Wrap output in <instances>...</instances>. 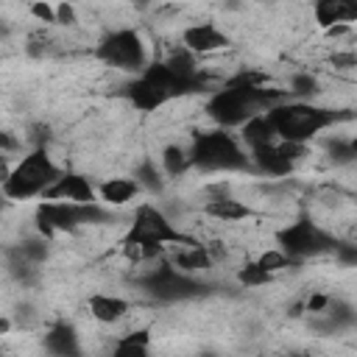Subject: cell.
Returning a JSON list of instances; mask_svg holds the SVG:
<instances>
[{"instance_id":"obj_1","label":"cell","mask_w":357,"mask_h":357,"mask_svg":"<svg viewBox=\"0 0 357 357\" xmlns=\"http://www.w3.org/2000/svg\"><path fill=\"white\" fill-rule=\"evenodd\" d=\"M265 114L276 131V139L301 142V145H307L312 137H318L321 131H326L337 120V114L332 109L315 106L310 100H290V103L284 100V103L268 109Z\"/></svg>"},{"instance_id":"obj_2","label":"cell","mask_w":357,"mask_h":357,"mask_svg":"<svg viewBox=\"0 0 357 357\" xmlns=\"http://www.w3.org/2000/svg\"><path fill=\"white\" fill-rule=\"evenodd\" d=\"M59 176H61V170L53 165V159L47 156V151L45 148H33L3 178V192L11 201H28L33 195H45V190Z\"/></svg>"},{"instance_id":"obj_3","label":"cell","mask_w":357,"mask_h":357,"mask_svg":"<svg viewBox=\"0 0 357 357\" xmlns=\"http://www.w3.org/2000/svg\"><path fill=\"white\" fill-rule=\"evenodd\" d=\"M192 165L212 173V170H243L248 165V156L243 153L240 142L226 128H212L195 134L190 145Z\"/></svg>"},{"instance_id":"obj_4","label":"cell","mask_w":357,"mask_h":357,"mask_svg":"<svg viewBox=\"0 0 357 357\" xmlns=\"http://www.w3.org/2000/svg\"><path fill=\"white\" fill-rule=\"evenodd\" d=\"M95 53L100 61H106L109 67H117L123 73H139L142 75L145 67L151 64L145 42L134 28H117V31L106 33Z\"/></svg>"},{"instance_id":"obj_5","label":"cell","mask_w":357,"mask_h":357,"mask_svg":"<svg viewBox=\"0 0 357 357\" xmlns=\"http://www.w3.org/2000/svg\"><path fill=\"white\" fill-rule=\"evenodd\" d=\"M276 243L279 248L290 257V259H307V257H318L326 251H335L337 240L332 234H326L318 223H312L310 218H298L287 226H282L276 231Z\"/></svg>"},{"instance_id":"obj_6","label":"cell","mask_w":357,"mask_h":357,"mask_svg":"<svg viewBox=\"0 0 357 357\" xmlns=\"http://www.w3.org/2000/svg\"><path fill=\"white\" fill-rule=\"evenodd\" d=\"M128 234H137V237H151V240H159L165 245H190V243H198L192 237H187L181 229H176V223L156 206V204H137L134 206V218H131V229Z\"/></svg>"},{"instance_id":"obj_7","label":"cell","mask_w":357,"mask_h":357,"mask_svg":"<svg viewBox=\"0 0 357 357\" xmlns=\"http://www.w3.org/2000/svg\"><path fill=\"white\" fill-rule=\"evenodd\" d=\"M81 226V215H78V204H67V201H42L36 206V229L39 234L47 240L59 231H75Z\"/></svg>"},{"instance_id":"obj_8","label":"cell","mask_w":357,"mask_h":357,"mask_svg":"<svg viewBox=\"0 0 357 357\" xmlns=\"http://www.w3.org/2000/svg\"><path fill=\"white\" fill-rule=\"evenodd\" d=\"M45 201H67V204H95L98 190L81 173H61L42 195Z\"/></svg>"},{"instance_id":"obj_9","label":"cell","mask_w":357,"mask_h":357,"mask_svg":"<svg viewBox=\"0 0 357 357\" xmlns=\"http://www.w3.org/2000/svg\"><path fill=\"white\" fill-rule=\"evenodd\" d=\"M181 47H187L192 56H209L229 47V36L212 25V22H192L181 31Z\"/></svg>"},{"instance_id":"obj_10","label":"cell","mask_w":357,"mask_h":357,"mask_svg":"<svg viewBox=\"0 0 357 357\" xmlns=\"http://www.w3.org/2000/svg\"><path fill=\"white\" fill-rule=\"evenodd\" d=\"M315 25L329 31L332 25H354L357 22V0H318L312 6Z\"/></svg>"},{"instance_id":"obj_11","label":"cell","mask_w":357,"mask_h":357,"mask_svg":"<svg viewBox=\"0 0 357 357\" xmlns=\"http://www.w3.org/2000/svg\"><path fill=\"white\" fill-rule=\"evenodd\" d=\"M86 310H89V315L98 321V324H120V321H126L128 318V301L126 298H120V296H112V293H95V296H89V301H86Z\"/></svg>"},{"instance_id":"obj_12","label":"cell","mask_w":357,"mask_h":357,"mask_svg":"<svg viewBox=\"0 0 357 357\" xmlns=\"http://www.w3.org/2000/svg\"><path fill=\"white\" fill-rule=\"evenodd\" d=\"M248 162H251L259 173H265V176H290V173H293V162H287V159L282 156V151H279L276 142L251 148Z\"/></svg>"},{"instance_id":"obj_13","label":"cell","mask_w":357,"mask_h":357,"mask_svg":"<svg viewBox=\"0 0 357 357\" xmlns=\"http://www.w3.org/2000/svg\"><path fill=\"white\" fill-rule=\"evenodd\" d=\"M167 257H170V262H173L181 273H195V271H204V268H209V265L215 262L212 254H209V248L201 245V243L173 245V251H170Z\"/></svg>"},{"instance_id":"obj_14","label":"cell","mask_w":357,"mask_h":357,"mask_svg":"<svg viewBox=\"0 0 357 357\" xmlns=\"http://www.w3.org/2000/svg\"><path fill=\"white\" fill-rule=\"evenodd\" d=\"M45 349L53 357H81V343L73 326L67 324H56L45 332Z\"/></svg>"},{"instance_id":"obj_15","label":"cell","mask_w":357,"mask_h":357,"mask_svg":"<svg viewBox=\"0 0 357 357\" xmlns=\"http://www.w3.org/2000/svg\"><path fill=\"white\" fill-rule=\"evenodd\" d=\"M137 192H139V184L134 178H120V176L106 178L98 187V198L103 206H126L131 204V198H137Z\"/></svg>"},{"instance_id":"obj_16","label":"cell","mask_w":357,"mask_h":357,"mask_svg":"<svg viewBox=\"0 0 357 357\" xmlns=\"http://www.w3.org/2000/svg\"><path fill=\"white\" fill-rule=\"evenodd\" d=\"M204 215L215 218V220H223V223H237V220H245L251 218V206L234 195H226V198H212L204 204Z\"/></svg>"},{"instance_id":"obj_17","label":"cell","mask_w":357,"mask_h":357,"mask_svg":"<svg viewBox=\"0 0 357 357\" xmlns=\"http://www.w3.org/2000/svg\"><path fill=\"white\" fill-rule=\"evenodd\" d=\"M128 100H131L139 112H156V109H162L170 98H167V92L156 89V86L148 84L145 78H137V81L128 84Z\"/></svg>"},{"instance_id":"obj_18","label":"cell","mask_w":357,"mask_h":357,"mask_svg":"<svg viewBox=\"0 0 357 357\" xmlns=\"http://www.w3.org/2000/svg\"><path fill=\"white\" fill-rule=\"evenodd\" d=\"M240 139L248 145V151H251V148H259V145L279 142V139H276V131H273V126H271V120H268L265 112H262V114H254L251 120H245V123L240 126Z\"/></svg>"},{"instance_id":"obj_19","label":"cell","mask_w":357,"mask_h":357,"mask_svg":"<svg viewBox=\"0 0 357 357\" xmlns=\"http://www.w3.org/2000/svg\"><path fill=\"white\" fill-rule=\"evenodd\" d=\"M190 165H192L190 148H184V145H167V148L162 151V170H165L167 176L178 178V176L187 173Z\"/></svg>"},{"instance_id":"obj_20","label":"cell","mask_w":357,"mask_h":357,"mask_svg":"<svg viewBox=\"0 0 357 357\" xmlns=\"http://www.w3.org/2000/svg\"><path fill=\"white\" fill-rule=\"evenodd\" d=\"M324 151H326V159H329L332 165H337V167L357 162V139L335 137V139H326V142H324Z\"/></svg>"},{"instance_id":"obj_21","label":"cell","mask_w":357,"mask_h":357,"mask_svg":"<svg viewBox=\"0 0 357 357\" xmlns=\"http://www.w3.org/2000/svg\"><path fill=\"white\" fill-rule=\"evenodd\" d=\"M237 282L243 287H265L273 282V273H268L257 259H245L240 268H237Z\"/></svg>"},{"instance_id":"obj_22","label":"cell","mask_w":357,"mask_h":357,"mask_svg":"<svg viewBox=\"0 0 357 357\" xmlns=\"http://www.w3.org/2000/svg\"><path fill=\"white\" fill-rule=\"evenodd\" d=\"M290 89V95L296 98V100H307V98H312L315 92H318V81H315V75H310V73H296V75H290V84H287Z\"/></svg>"},{"instance_id":"obj_23","label":"cell","mask_w":357,"mask_h":357,"mask_svg":"<svg viewBox=\"0 0 357 357\" xmlns=\"http://www.w3.org/2000/svg\"><path fill=\"white\" fill-rule=\"evenodd\" d=\"M257 262H259V265H262L268 273H279V271L290 268V262H293V259H290V257H287V254H284V251L276 245V248H265V251L257 257Z\"/></svg>"},{"instance_id":"obj_24","label":"cell","mask_w":357,"mask_h":357,"mask_svg":"<svg viewBox=\"0 0 357 357\" xmlns=\"http://www.w3.org/2000/svg\"><path fill=\"white\" fill-rule=\"evenodd\" d=\"M134 181L139 184V190H142V187L151 190V192H159V190H162V176H159V170H156L151 162H142V165L137 167Z\"/></svg>"},{"instance_id":"obj_25","label":"cell","mask_w":357,"mask_h":357,"mask_svg":"<svg viewBox=\"0 0 357 357\" xmlns=\"http://www.w3.org/2000/svg\"><path fill=\"white\" fill-rule=\"evenodd\" d=\"M20 254H22L28 262H42V259L47 257V245H45V240L31 237V240H22V243H20Z\"/></svg>"},{"instance_id":"obj_26","label":"cell","mask_w":357,"mask_h":357,"mask_svg":"<svg viewBox=\"0 0 357 357\" xmlns=\"http://www.w3.org/2000/svg\"><path fill=\"white\" fill-rule=\"evenodd\" d=\"M112 357H151V351H148V346H139V343H128V340L117 337V346H114Z\"/></svg>"},{"instance_id":"obj_27","label":"cell","mask_w":357,"mask_h":357,"mask_svg":"<svg viewBox=\"0 0 357 357\" xmlns=\"http://www.w3.org/2000/svg\"><path fill=\"white\" fill-rule=\"evenodd\" d=\"M329 304H332V298H329L326 293H310V296L304 298V312H310V315H324V312L329 310Z\"/></svg>"},{"instance_id":"obj_28","label":"cell","mask_w":357,"mask_h":357,"mask_svg":"<svg viewBox=\"0 0 357 357\" xmlns=\"http://www.w3.org/2000/svg\"><path fill=\"white\" fill-rule=\"evenodd\" d=\"M335 259L346 268H357V243H337L335 245Z\"/></svg>"},{"instance_id":"obj_29","label":"cell","mask_w":357,"mask_h":357,"mask_svg":"<svg viewBox=\"0 0 357 357\" xmlns=\"http://www.w3.org/2000/svg\"><path fill=\"white\" fill-rule=\"evenodd\" d=\"M28 11H31L39 22H45V25H56V6H50V3H31Z\"/></svg>"},{"instance_id":"obj_30","label":"cell","mask_w":357,"mask_h":357,"mask_svg":"<svg viewBox=\"0 0 357 357\" xmlns=\"http://www.w3.org/2000/svg\"><path fill=\"white\" fill-rule=\"evenodd\" d=\"M75 22H78V8L70 6V3H59V6H56V25L73 28Z\"/></svg>"},{"instance_id":"obj_31","label":"cell","mask_w":357,"mask_h":357,"mask_svg":"<svg viewBox=\"0 0 357 357\" xmlns=\"http://www.w3.org/2000/svg\"><path fill=\"white\" fill-rule=\"evenodd\" d=\"M329 61H332V67L351 70V67H357V50H335Z\"/></svg>"},{"instance_id":"obj_32","label":"cell","mask_w":357,"mask_h":357,"mask_svg":"<svg viewBox=\"0 0 357 357\" xmlns=\"http://www.w3.org/2000/svg\"><path fill=\"white\" fill-rule=\"evenodd\" d=\"M354 201H357V192H354Z\"/></svg>"}]
</instances>
